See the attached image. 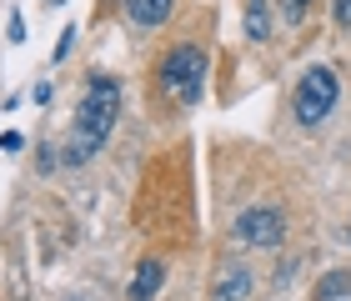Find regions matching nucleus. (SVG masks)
Listing matches in <instances>:
<instances>
[{
  "label": "nucleus",
  "mask_w": 351,
  "mask_h": 301,
  "mask_svg": "<svg viewBox=\"0 0 351 301\" xmlns=\"http://www.w3.org/2000/svg\"><path fill=\"white\" fill-rule=\"evenodd\" d=\"M161 86L181 106L201 101V91H206V51L201 45H176V51L161 60Z\"/></svg>",
  "instance_id": "2"
},
{
  "label": "nucleus",
  "mask_w": 351,
  "mask_h": 301,
  "mask_svg": "<svg viewBox=\"0 0 351 301\" xmlns=\"http://www.w3.org/2000/svg\"><path fill=\"white\" fill-rule=\"evenodd\" d=\"M125 5H131V21L136 25H161L176 0H125Z\"/></svg>",
  "instance_id": "7"
},
{
  "label": "nucleus",
  "mask_w": 351,
  "mask_h": 301,
  "mask_svg": "<svg viewBox=\"0 0 351 301\" xmlns=\"http://www.w3.org/2000/svg\"><path fill=\"white\" fill-rule=\"evenodd\" d=\"M246 36H251V40H266V36H271L266 0H246Z\"/></svg>",
  "instance_id": "8"
},
{
  "label": "nucleus",
  "mask_w": 351,
  "mask_h": 301,
  "mask_svg": "<svg viewBox=\"0 0 351 301\" xmlns=\"http://www.w3.org/2000/svg\"><path fill=\"white\" fill-rule=\"evenodd\" d=\"M161 281H166V266L161 261H156V256L141 261L136 266V281H131V301H151L156 291H161Z\"/></svg>",
  "instance_id": "6"
},
{
  "label": "nucleus",
  "mask_w": 351,
  "mask_h": 301,
  "mask_svg": "<svg viewBox=\"0 0 351 301\" xmlns=\"http://www.w3.org/2000/svg\"><path fill=\"white\" fill-rule=\"evenodd\" d=\"M322 301H351V276L337 272V276H331L326 287H322Z\"/></svg>",
  "instance_id": "9"
},
{
  "label": "nucleus",
  "mask_w": 351,
  "mask_h": 301,
  "mask_svg": "<svg viewBox=\"0 0 351 301\" xmlns=\"http://www.w3.org/2000/svg\"><path fill=\"white\" fill-rule=\"evenodd\" d=\"M337 21H341V30H351V0H337Z\"/></svg>",
  "instance_id": "11"
},
{
  "label": "nucleus",
  "mask_w": 351,
  "mask_h": 301,
  "mask_svg": "<svg viewBox=\"0 0 351 301\" xmlns=\"http://www.w3.org/2000/svg\"><path fill=\"white\" fill-rule=\"evenodd\" d=\"M21 146H25L21 131H5V136H0V151H21Z\"/></svg>",
  "instance_id": "10"
},
{
  "label": "nucleus",
  "mask_w": 351,
  "mask_h": 301,
  "mask_svg": "<svg viewBox=\"0 0 351 301\" xmlns=\"http://www.w3.org/2000/svg\"><path fill=\"white\" fill-rule=\"evenodd\" d=\"M337 96H341V81L331 66H311L306 75H301L296 86V121L301 125H322L331 110H337Z\"/></svg>",
  "instance_id": "3"
},
{
  "label": "nucleus",
  "mask_w": 351,
  "mask_h": 301,
  "mask_svg": "<svg viewBox=\"0 0 351 301\" xmlns=\"http://www.w3.org/2000/svg\"><path fill=\"white\" fill-rule=\"evenodd\" d=\"M121 116V86L110 75H95L86 86V101L75 110V125H71V141H66V161H86V156L101 151V141L110 136V125Z\"/></svg>",
  "instance_id": "1"
},
{
  "label": "nucleus",
  "mask_w": 351,
  "mask_h": 301,
  "mask_svg": "<svg viewBox=\"0 0 351 301\" xmlns=\"http://www.w3.org/2000/svg\"><path fill=\"white\" fill-rule=\"evenodd\" d=\"M281 236H286V216L271 211V206H256V211L236 216V241L241 246H281Z\"/></svg>",
  "instance_id": "4"
},
{
  "label": "nucleus",
  "mask_w": 351,
  "mask_h": 301,
  "mask_svg": "<svg viewBox=\"0 0 351 301\" xmlns=\"http://www.w3.org/2000/svg\"><path fill=\"white\" fill-rule=\"evenodd\" d=\"M246 296H251V272H246V266H236V261H221L211 301H246Z\"/></svg>",
  "instance_id": "5"
},
{
  "label": "nucleus",
  "mask_w": 351,
  "mask_h": 301,
  "mask_svg": "<svg viewBox=\"0 0 351 301\" xmlns=\"http://www.w3.org/2000/svg\"><path fill=\"white\" fill-rule=\"evenodd\" d=\"M301 10H306V0H286V15H291V21H296Z\"/></svg>",
  "instance_id": "12"
}]
</instances>
